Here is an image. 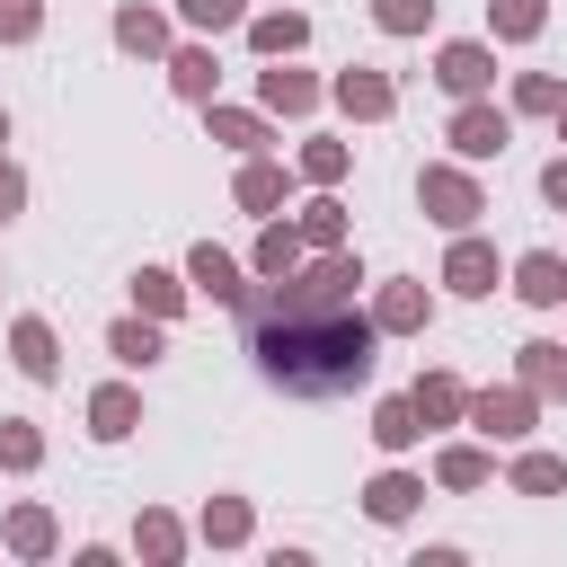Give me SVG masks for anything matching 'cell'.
<instances>
[{
    "label": "cell",
    "mask_w": 567,
    "mask_h": 567,
    "mask_svg": "<svg viewBox=\"0 0 567 567\" xmlns=\"http://www.w3.org/2000/svg\"><path fill=\"white\" fill-rule=\"evenodd\" d=\"M549 124H558V142H567V97H558V115H549Z\"/></svg>",
    "instance_id": "obj_43"
},
{
    "label": "cell",
    "mask_w": 567,
    "mask_h": 567,
    "mask_svg": "<svg viewBox=\"0 0 567 567\" xmlns=\"http://www.w3.org/2000/svg\"><path fill=\"white\" fill-rule=\"evenodd\" d=\"M434 89L443 97H496V44L487 35H443L434 44Z\"/></svg>",
    "instance_id": "obj_8"
},
{
    "label": "cell",
    "mask_w": 567,
    "mask_h": 567,
    "mask_svg": "<svg viewBox=\"0 0 567 567\" xmlns=\"http://www.w3.org/2000/svg\"><path fill=\"white\" fill-rule=\"evenodd\" d=\"M0 549H9L18 567H44V558L62 549V523H53V505H44V496H18V505L0 514Z\"/></svg>",
    "instance_id": "obj_15"
},
{
    "label": "cell",
    "mask_w": 567,
    "mask_h": 567,
    "mask_svg": "<svg viewBox=\"0 0 567 567\" xmlns=\"http://www.w3.org/2000/svg\"><path fill=\"white\" fill-rule=\"evenodd\" d=\"M284 284H292L301 301H354L372 275H363V257H354V248H310V257H301V275H284Z\"/></svg>",
    "instance_id": "obj_14"
},
{
    "label": "cell",
    "mask_w": 567,
    "mask_h": 567,
    "mask_svg": "<svg viewBox=\"0 0 567 567\" xmlns=\"http://www.w3.org/2000/svg\"><path fill=\"white\" fill-rule=\"evenodd\" d=\"M239 319H248L257 372H266L284 399H346V390H363L372 363H381V328H372V310H354V301H301L292 284H266V292H248Z\"/></svg>",
    "instance_id": "obj_1"
},
{
    "label": "cell",
    "mask_w": 567,
    "mask_h": 567,
    "mask_svg": "<svg viewBox=\"0 0 567 567\" xmlns=\"http://www.w3.org/2000/svg\"><path fill=\"white\" fill-rule=\"evenodd\" d=\"M80 416H89V443H133L142 434V390L133 381H97L80 399Z\"/></svg>",
    "instance_id": "obj_21"
},
{
    "label": "cell",
    "mask_w": 567,
    "mask_h": 567,
    "mask_svg": "<svg viewBox=\"0 0 567 567\" xmlns=\"http://www.w3.org/2000/svg\"><path fill=\"white\" fill-rule=\"evenodd\" d=\"M186 549H195V523H177L168 505H142L133 514V558L142 567H186Z\"/></svg>",
    "instance_id": "obj_25"
},
{
    "label": "cell",
    "mask_w": 567,
    "mask_h": 567,
    "mask_svg": "<svg viewBox=\"0 0 567 567\" xmlns=\"http://www.w3.org/2000/svg\"><path fill=\"white\" fill-rule=\"evenodd\" d=\"M443 142H452V159L487 168V159H505V142H514V106H496V97H452Z\"/></svg>",
    "instance_id": "obj_3"
},
{
    "label": "cell",
    "mask_w": 567,
    "mask_h": 567,
    "mask_svg": "<svg viewBox=\"0 0 567 567\" xmlns=\"http://www.w3.org/2000/svg\"><path fill=\"white\" fill-rule=\"evenodd\" d=\"M408 399H416V416H425V434H452V425L470 416V381H461L452 363H434V372H416V390H408Z\"/></svg>",
    "instance_id": "obj_28"
},
{
    "label": "cell",
    "mask_w": 567,
    "mask_h": 567,
    "mask_svg": "<svg viewBox=\"0 0 567 567\" xmlns=\"http://www.w3.org/2000/svg\"><path fill=\"white\" fill-rule=\"evenodd\" d=\"M301 257H310V248H301L292 213H266L257 239H248V275H257V284H284V275H301Z\"/></svg>",
    "instance_id": "obj_22"
},
{
    "label": "cell",
    "mask_w": 567,
    "mask_h": 567,
    "mask_svg": "<svg viewBox=\"0 0 567 567\" xmlns=\"http://www.w3.org/2000/svg\"><path fill=\"white\" fill-rule=\"evenodd\" d=\"M514 381H523L540 408H567V346H558V337H523V346H514Z\"/></svg>",
    "instance_id": "obj_26"
},
{
    "label": "cell",
    "mask_w": 567,
    "mask_h": 567,
    "mask_svg": "<svg viewBox=\"0 0 567 567\" xmlns=\"http://www.w3.org/2000/svg\"><path fill=\"white\" fill-rule=\"evenodd\" d=\"M425 487H443V496H478V487H496V443H478V434H452V443H434V461H425Z\"/></svg>",
    "instance_id": "obj_11"
},
{
    "label": "cell",
    "mask_w": 567,
    "mask_h": 567,
    "mask_svg": "<svg viewBox=\"0 0 567 567\" xmlns=\"http://www.w3.org/2000/svg\"><path fill=\"white\" fill-rule=\"evenodd\" d=\"M106 354H115V372H151L168 354V319H142V310L106 319Z\"/></svg>",
    "instance_id": "obj_27"
},
{
    "label": "cell",
    "mask_w": 567,
    "mask_h": 567,
    "mask_svg": "<svg viewBox=\"0 0 567 567\" xmlns=\"http://www.w3.org/2000/svg\"><path fill=\"white\" fill-rule=\"evenodd\" d=\"M372 27L399 35V44H416V35H434V0H372Z\"/></svg>",
    "instance_id": "obj_38"
},
{
    "label": "cell",
    "mask_w": 567,
    "mask_h": 567,
    "mask_svg": "<svg viewBox=\"0 0 567 567\" xmlns=\"http://www.w3.org/2000/svg\"><path fill=\"white\" fill-rule=\"evenodd\" d=\"M549 35V0H487V44H540Z\"/></svg>",
    "instance_id": "obj_34"
},
{
    "label": "cell",
    "mask_w": 567,
    "mask_h": 567,
    "mask_svg": "<svg viewBox=\"0 0 567 567\" xmlns=\"http://www.w3.org/2000/svg\"><path fill=\"white\" fill-rule=\"evenodd\" d=\"M461 558H470L461 540H425V549H416V567H461Z\"/></svg>",
    "instance_id": "obj_42"
},
{
    "label": "cell",
    "mask_w": 567,
    "mask_h": 567,
    "mask_svg": "<svg viewBox=\"0 0 567 567\" xmlns=\"http://www.w3.org/2000/svg\"><path fill=\"white\" fill-rule=\"evenodd\" d=\"M0 151H9V106H0Z\"/></svg>",
    "instance_id": "obj_44"
},
{
    "label": "cell",
    "mask_w": 567,
    "mask_h": 567,
    "mask_svg": "<svg viewBox=\"0 0 567 567\" xmlns=\"http://www.w3.org/2000/svg\"><path fill=\"white\" fill-rule=\"evenodd\" d=\"M124 292H133L142 319H186V301H195V292H186V266H133Z\"/></svg>",
    "instance_id": "obj_30"
},
{
    "label": "cell",
    "mask_w": 567,
    "mask_h": 567,
    "mask_svg": "<svg viewBox=\"0 0 567 567\" xmlns=\"http://www.w3.org/2000/svg\"><path fill=\"white\" fill-rule=\"evenodd\" d=\"M478 443H496V452H514V443H532V425H540V399L523 390V381H505V390H470V416H461Z\"/></svg>",
    "instance_id": "obj_4"
},
{
    "label": "cell",
    "mask_w": 567,
    "mask_h": 567,
    "mask_svg": "<svg viewBox=\"0 0 567 567\" xmlns=\"http://www.w3.org/2000/svg\"><path fill=\"white\" fill-rule=\"evenodd\" d=\"M186 292H195V301H213V310H248L257 275H248V257H230V248L195 239V248H186Z\"/></svg>",
    "instance_id": "obj_7"
},
{
    "label": "cell",
    "mask_w": 567,
    "mask_h": 567,
    "mask_svg": "<svg viewBox=\"0 0 567 567\" xmlns=\"http://www.w3.org/2000/svg\"><path fill=\"white\" fill-rule=\"evenodd\" d=\"M195 540H204V549H248V540H257V505L230 496V487H213V496L195 505Z\"/></svg>",
    "instance_id": "obj_24"
},
{
    "label": "cell",
    "mask_w": 567,
    "mask_h": 567,
    "mask_svg": "<svg viewBox=\"0 0 567 567\" xmlns=\"http://www.w3.org/2000/svg\"><path fill=\"white\" fill-rule=\"evenodd\" d=\"M284 195H292V168H284L275 151H248L239 177H230V204H239L248 221H266V213H284Z\"/></svg>",
    "instance_id": "obj_20"
},
{
    "label": "cell",
    "mask_w": 567,
    "mask_h": 567,
    "mask_svg": "<svg viewBox=\"0 0 567 567\" xmlns=\"http://www.w3.org/2000/svg\"><path fill=\"white\" fill-rule=\"evenodd\" d=\"M44 35V0H0V44H35Z\"/></svg>",
    "instance_id": "obj_39"
},
{
    "label": "cell",
    "mask_w": 567,
    "mask_h": 567,
    "mask_svg": "<svg viewBox=\"0 0 567 567\" xmlns=\"http://www.w3.org/2000/svg\"><path fill=\"white\" fill-rule=\"evenodd\" d=\"M434 284H443L452 301H487V292L505 284V257H496V239H487V230H452V248H443Z\"/></svg>",
    "instance_id": "obj_5"
},
{
    "label": "cell",
    "mask_w": 567,
    "mask_h": 567,
    "mask_svg": "<svg viewBox=\"0 0 567 567\" xmlns=\"http://www.w3.org/2000/svg\"><path fill=\"white\" fill-rule=\"evenodd\" d=\"M9 363H18L27 381H62V337H53L44 310H18V319H9Z\"/></svg>",
    "instance_id": "obj_23"
},
{
    "label": "cell",
    "mask_w": 567,
    "mask_h": 567,
    "mask_svg": "<svg viewBox=\"0 0 567 567\" xmlns=\"http://www.w3.org/2000/svg\"><path fill=\"white\" fill-rule=\"evenodd\" d=\"M505 292L523 310H567V248H523L505 266Z\"/></svg>",
    "instance_id": "obj_16"
},
{
    "label": "cell",
    "mask_w": 567,
    "mask_h": 567,
    "mask_svg": "<svg viewBox=\"0 0 567 567\" xmlns=\"http://www.w3.org/2000/svg\"><path fill=\"white\" fill-rule=\"evenodd\" d=\"M505 487H514V496H567V452L514 443V452H505Z\"/></svg>",
    "instance_id": "obj_31"
},
{
    "label": "cell",
    "mask_w": 567,
    "mask_h": 567,
    "mask_svg": "<svg viewBox=\"0 0 567 567\" xmlns=\"http://www.w3.org/2000/svg\"><path fill=\"white\" fill-rule=\"evenodd\" d=\"M292 177H301V186H346V177H354V142H346V133H301Z\"/></svg>",
    "instance_id": "obj_32"
},
{
    "label": "cell",
    "mask_w": 567,
    "mask_h": 567,
    "mask_svg": "<svg viewBox=\"0 0 567 567\" xmlns=\"http://www.w3.org/2000/svg\"><path fill=\"white\" fill-rule=\"evenodd\" d=\"M239 44H248L257 62H284V53L310 44V9H301V0H266V9L239 18Z\"/></svg>",
    "instance_id": "obj_12"
},
{
    "label": "cell",
    "mask_w": 567,
    "mask_h": 567,
    "mask_svg": "<svg viewBox=\"0 0 567 567\" xmlns=\"http://www.w3.org/2000/svg\"><path fill=\"white\" fill-rule=\"evenodd\" d=\"M0 470L9 478H35L44 470V425L35 416H0Z\"/></svg>",
    "instance_id": "obj_35"
},
{
    "label": "cell",
    "mask_w": 567,
    "mask_h": 567,
    "mask_svg": "<svg viewBox=\"0 0 567 567\" xmlns=\"http://www.w3.org/2000/svg\"><path fill=\"white\" fill-rule=\"evenodd\" d=\"M115 53H133V62H159L168 44H177V18L159 9V0H115Z\"/></svg>",
    "instance_id": "obj_17"
},
{
    "label": "cell",
    "mask_w": 567,
    "mask_h": 567,
    "mask_svg": "<svg viewBox=\"0 0 567 567\" xmlns=\"http://www.w3.org/2000/svg\"><path fill=\"white\" fill-rule=\"evenodd\" d=\"M257 106H266L275 124H301V115H319V106H328V80H319V71H301V53H284V62H266V71H257Z\"/></svg>",
    "instance_id": "obj_9"
},
{
    "label": "cell",
    "mask_w": 567,
    "mask_h": 567,
    "mask_svg": "<svg viewBox=\"0 0 567 567\" xmlns=\"http://www.w3.org/2000/svg\"><path fill=\"white\" fill-rule=\"evenodd\" d=\"M558 97H567V80H558V71H514V89H505V106H514V115H558Z\"/></svg>",
    "instance_id": "obj_37"
},
{
    "label": "cell",
    "mask_w": 567,
    "mask_h": 567,
    "mask_svg": "<svg viewBox=\"0 0 567 567\" xmlns=\"http://www.w3.org/2000/svg\"><path fill=\"white\" fill-rule=\"evenodd\" d=\"M363 310H372V328H381V346H390V337H425L443 301H434V284H425V275H381Z\"/></svg>",
    "instance_id": "obj_6"
},
{
    "label": "cell",
    "mask_w": 567,
    "mask_h": 567,
    "mask_svg": "<svg viewBox=\"0 0 567 567\" xmlns=\"http://www.w3.org/2000/svg\"><path fill=\"white\" fill-rule=\"evenodd\" d=\"M363 434H372V452H381V461H408V452L425 443V416H416V399H408V390H390V399H372V425H363Z\"/></svg>",
    "instance_id": "obj_29"
},
{
    "label": "cell",
    "mask_w": 567,
    "mask_h": 567,
    "mask_svg": "<svg viewBox=\"0 0 567 567\" xmlns=\"http://www.w3.org/2000/svg\"><path fill=\"white\" fill-rule=\"evenodd\" d=\"M328 106H337L346 124H390V115H399V80L372 71V62H346V71H328Z\"/></svg>",
    "instance_id": "obj_10"
},
{
    "label": "cell",
    "mask_w": 567,
    "mask_h": 567,
    "mask_svg": "<svg viewBox=\"0 0 567 567\" xmlns=\"http://www.w3.org/2000/svg\"><path fill=\"white\" fill-rule=\"evenodd\" d=\"M204 142H221L230 159L275 151V115H266V106H221V97H204Z\"/></svg>",
    "instance_id": "obj_19"
},
{
    "label": "cell",
    "mask_w": 567,
    "mask_h": 567,
    "mask_svg": "<svg viewBox=\"0 0 567 567\" xmlns=\"http://www.w3.org/2000/svg\"><path fill=\"white\" fill-rule=\"evenodd\" d=\"M540 204H549V213H567V151L540 168Z\"/></svg>",
    "instance_id": "obj_41"
},
{
    "label": "cell",
    "mask_w": 567,
    "mask_h": 567,
    "mask_svg": "<svg viewBox=\"0 0 567 567\" xmlns=\"http://www.w3.org/2000/svg\"><path fill=\"white\" fill-rule=\"evenodd\" d=\"M416 213L452 239V230H478L487 221V186H478V168L470 159H425L416 168Z\"/></svg>",
    "instance_id": "obj_2"
},
{
    "label": "cell",
    "mask_w": 567,
    "mask_h": 567,
    "mask_svg": "<svg viewBox=\"0 0 567 567\" xmlns=\"http://www.w3.org/2000/svg\"><path fill=\"white\" fill-rule=\"evenodd\" d=\"M18 213H27V168L0 151V221H18Z\"/></svg>",
    "instance_id": "obj_40"
},
{
    "label": "cell",
    "mask_w": 567,
    "mask_h": 567,
    "mask_svg": "<svg viewBox=\"0 0 567 567\" xmlns=\"http://www.w3.org/2000/svg\"><path fill=\"white\" fill-rule=\"evenodd\" d=\"M416 514H425V470L390 461V470H372V478H363V523L399 532V523H416Z\"/></svg>",
    "instance_id": "obj_13"
},
{
    "label": "cell",
    "mask_w": 567,
    "mask_h": 567,
    "mask_svg": "<svg viewBox=\"0 0 567 567\" xmlns=\"http://www.w3.org/2000/svg\"><path fill=\"white\" fill-rule=\"evenodd\" d=\"M159 71H168V97H186V106L221 97V62H213V35H186V44H168V53H159Z\"/></svg>",
    "instance_id": "obj_18"
},
{
    "label": "cell",
    "mask_w": 567,
    "mask_h": 567,
    "mask_svg": "<svg viewBox=\"0 0 567 567\" xmlns=\"http://www.w3.org/2000/svg\"><path fill=\"white\" fill-rule=\"evenodd\" d=\"M292 230H301V248H354V213L337 204V186H310V204L292 213Z\"/></svg>",
    "instance_id": "obj_33"
},
{
    "label": "cell",
    "mask_w": 567,
    "mask_h": 567,
    "mask_svg": "<svg viewBox=\"0 0 567 567\" xmlns=\"http://www.w3.org/2000/svg\"><path fill=\"white\" fill-rule=\"evenodd\" d=\"M168 18H177L186 35H239L248 0H168Z\"/></svg>",
    "instance_id": "obj_36"
}]
</instances>
